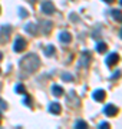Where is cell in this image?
Wrapping results in <instances>:
<instances>
[{
	"instance_id": "1",
	"label": "cell",
	"mask_w": 122,
	"mask_h": 129,
	"mask_svg": "<svg viewBox=\"0 0 122 129\" xmlns=\"http://www.w3.org/2000/svg\"><path fill=\"white\" fill-rule=\"evenodd\" d=\"M39 66H40V60H39V57L36 55H27L24 59L20 60V68L23 70H26V72H35V70L38 69Z\"/></svg>"
},
{
	"instance_id": "2",
	"label": "cell",
	"mask_w": 122,
	"mask_h": 129,
	"mask_svg": "<svg viewBox=\"0 0 122 129\" xmlns=\"http://www.w3.org/2000/svg\"><path fill=\"white\" fill-rule=\"evenodd\" d=\"M10 32H12V27L10 26H7V24L0 26V43H6V42L9 40Z\"/></svg>"
},
{
	"instance_id": "3",
	"label": "cell",
	"mask_w": 122,
	"mask_h": 129,
	"mask_svg": "<svg viewBox=\"0 0 122 129\" xmlns=\"http://www.w3.org/2000/svg\"><path fill=\"white\" fill-rule=\"evenodd\" d=\"M26 46H27V43H26V40L24 39H22V37H17L16 40H14V45H13V49L14 52H23L24 49H26Z\"/></svg>"
},
{
	"instance_id": "4",
	"label": "cell",
	"mask_w": 122,
	"mask_h": 129,
	"mask_svg": "<svg viewBox=\"0 0 122 129\" xmlns=\"http://www.w3.org/2000/svg\"><path fill=\"white\" fill-rule=\"evenodd\" d=\"M42 12L45 14H53L55 13V6H53V3L49 2V0L43 2L42 3Z\"/></svg>"
},
{
	"instance_id": "5",
	"label": "cell",
	"mask_w": 122,
	"mask_h": 129,
	"mask_svg": "<svg viewBox=\"0 0 122 129\" xmlns=\"http://www.w3.org/2000/svg\"><path fill=\"white\" fill-rule=\"evenodd\" d=\"M118 60H119V55L118 53H111V55H108V57H106V60H105V63H106V66H113V64L116 63Z\"/></svg>"
},
{
	"instance_id": "6",
	"label": "cell",
	"mask_w": 122,
	"mask_h": 129,
	"mask_svg": "<svg viewBox=\"0 0 122 129\" xmlns=\"http://www.w3.org/2000/svg\"><path fill=\"white\" fill-rule=\"evenodd\" d=\"M116 112H118V109L112 105V103H108V105H105V108H103V113L106 116H113Z\"/></svg>"
},
{
	"instance_id": "7",
	"label": "cell",
	"mask_w": 122,
	"mask_h": 129,
	"mask_svg": "<svg viewBox=\"0 0 122 129\" xmlns=\"http://www.w3.org/2000/svg\"><path fill=\"white\" fill-rule=\"evenodd\" d=\"M92 98H94L96 102H102L103 99H105V92L101 90V89H98V90H95V92L92 93Z\"/></svg>"
},
{
	"instance_id": "8",
	"label": "cell",
	"mask_w": 122,
	"mask_h": 129,
	"mask_svg": "<svg viewBox=\"0 0 122 129\" xmlns=\"http://www.w3.org/2000/svg\"><path fill=\"white\" fill-rule=\"evenodd\" d=\"M24 30L27 33H30V35H36V33H38V24H35V23L24 24Z\"/></svg>"
},
{
	"instance_id": "9",
	"label": "cell",
	"mask_w": 122,
	"mask_h": 129,
	"mask_svg": "<svg viewBox=\"0 0 122 129\" xmlns=\"http://www.w3.org/2000/svg\"><path fill=\"white\" fill-rule=\"evenodd\" d=\"M60 105H59V103H50V105H49V112H50V113H55V115H57V113H60Z\"/></svg>"
},
{
	"instance_id": "10",
	"label": "cell",
	"mask_w": 122,
	"mask_h": 129,
	"mask_svg": "<svg viewBox=\"0 0 122 129\" xmlns=\"http://www.w3.org/2000/svg\"><path fill=\"white\" fill-rule=\"evenodd\" d=\"M59 40H60L62 43H69V42H71V33L69 32H62L60 35H59Z\"/></svg>"
},
{
	"instance_id": "11",
	"label": "cell",
	"mask_w": 122,
	"mask_h": 129,
	"mask_svg": "<svg viewBox=\"0 0 122 129\" xmlns=\"http://www.w3.org/2000/svg\"><path fill=\"white\" fill-rule=\"evenodd\" d=\"M52 92L55 96H62L63 95V88L59 86V85H53V88H52Z\"/></svg>"
},
{
	"instance_id": "12",
	"label": "cell",
	"mask_w": 122,
	"mask_h": 129,
	"mask_svg": "<svg viewBox=\"0 0 122 129\" xmlns=\"http://www.w3.org/2000/svg\"><path fill=\"white\" fill-rule=\"evenodd\" d=\"M90 62V55L88 52H83V57H82V63H79L78 66H86Z\"/></svg>"
},
{
	"instance_id": "13",
	"label": "cell",
	"mask_w": 122,
	"mask_h": 129,
	"mask_svg": "<svg viewBox=\"0 0 122 129\" xmlns=\"http://www.w3.org/2000/svg\"><path fill=\"white\" fill-rule=\"evenodd\" d=\"M111 13H112L113 20H116V22H122V12H121V10H112Z\"/></svg>"
},
{
	"instance_id": "14",
	"label": "cell",
	"mask_w": 122,
	"mask_h": 129,
	"mask_svg": "<svg viewBox=\"0 0 122 129\" xmlns=\"http://www.w3.org/2000/svg\"><path fill=\"white\" fill-rule=\"evenodd\" d=\"M106 49H108V46H106V43H103V42H101V43L96 45V52H98V53H105Z\"/></svg>"
},
{
	"instance_id": "15",
	"label": "cell",
	"mask_w": 122,
	"mask_h": 129,
	"mask_svg": "<svg viewBox=\"0 0 122 129\" xmlns=\"http://www.w3.org/2000/svg\"><path fill=\"white\" fill-rule=\"evenodd\" d=\"M53 53H55V46H47V47H45V55L46 56H52L53 55Z\"/></svg>"
},
{
	"instance_id": "16",
	"label": "cell",
	"mask_w": 122,
	"mask_h": 129,
	"mask_svg": "<svg viewBox=\"0 0 122 129\" xmlns=\"http://www.w3.org/2000/svg\"><path fill=\"white\" fill-rule=\"evenodd\" d=\"M50 30H52V22H45V23H43V32L49 33Z\"/></svg>"
},
{
	"instance_id": "17",
	"label": "cell",
	"mask_w": 122,
	"mask_h": 129,
	"mask_svg": "<svg viewBox=\"0 0 122 129\" xmlns=\"http://www.w3.org/2000/svg\"><path fill=\"white\" fill-rule=\"evenodd\" d=\"M75 126L76 128H80V129H85V128H88V123H86L85 120H78Z\"/></svg>"
},
{
	"instance_id": "18",
	"label": "cell",
	"mask_w": 122,
	"mask_h": 129,
	"mask_svg": "<svg viewBox=\"0 0 122 129\" xmlns=\"http://www.w3.org/2000/svg\"><path fill=\"white\" fill-rule=\"evenodd\" d=\"M14 90H16L17 93H22V95H24V93H26V89H24V86H23V85H17Z\"/></svg>"
},
{
	"instance_id": "19",
	"label": "cell",
	"mask_w": 122,
	"mask_h": 129,
	"mask_svg": "<svg viewBox=\"0 0 122 129\" xmlns=\"http://www.w3.org/2000/svg\"><path fill=\"white\" fill-rule=\"evenodd\" d=\"M0 109H2V111H6V109H7V103H6L2 98H0Z\"/></svg>"
},
{
	"instance_id": "20",
	"label": "cell",
	"mask_w": 122,
	"mask_h": 129,
	"mask_svg": "<svg viewBox=\"0 0 122 129\" xmlns=\"http://www.w3.org/2000/svg\"><path fill=\"white\" fill-rule=\"evenodd\" d=\"M23 103L26 106H30V98L27 96V95H26V93H24V99H23Z\"/></svg>"
},
{
	"instance_id": "21",
	"label": "cell",
	"mask_w": 122,
	"mask_h": 129,
	"mask_svg": "<svg viewBox=\"0 0 122 129\" xmlns=\"http://www.w3.org/2000/svg\"><path fill=\"white\" fill-rule=\"evenodd\" d=\"M62 79H63V80H72V75H69V73H63L62 75Z\"/></svg>"
},
{
	"instance_id": "22",
	"label": "cell",
	"mask_w": 122,
	"mask_h": 129,
	"mask_svg": "<svg viewBox=\"0 0 122 129\" xmlns=\"http://www.w3.org/2000/svg\"><path fill=\"white\" fill-rule=\"evenodd\" d=\"M19 14H20V17H27V12H26V10L24 9H19Z\"/></svg>"
},
{
	"instance_id": "23",
	"label": "cell",
	"mask_w": 122,
	"mask_h": 129,
	"mask_svg": "<svg viewBox=\"0 0 122 129\" xmlns=\"http://www.w3.org/2000/svg\"><path fill=\"white\" fill-rule=\"evenodd\" d=\"M111 125H109V122H102V123L99 125V128H103V129H106V128H109Z\"/></svg>"
},
{
	"instance_id": "24",
	"label": "cell",
	"mask_w": 122,
	"mask_h": 129,
	"mask_svg": "<svg viewBox=\"0 0 122 129\" xmlns=\"http://www.w3.org/2000/svg\"><path fill=\"white\" fill-rule=\"evenodd\" d=\"M119 76H121V70H116L115 75H112V79H116V78H119Z\"/></svg>"
},
{
	"instance_id": "25",
	"label": "cell",
	"mask_w": 122,
	"mask_h": 129,
	"mask_svg": "<svg viewBox=\"0 0 122 129\" xmlns=\"http://www.w3.org/2000/svg\"><path fill=\"white\" fill-rule=\"evenodd\" d=\"M103 2H105V3H108V5H111V3H113V2H115V0H103Z\"/></svg>"
},
{
	"instance_id": "26",
	"label": "cell",
	"mask_w": 122,
	"mask_h": 129,
	"mask_svg": "<svg viewBox=\"0 0 122 129\" xmlns=\"http://www.w3.org/2000/svg\"><path fill=\"white\" fill-rule=\"evenodd\" d=\"M2 57H3V55H2V52H0V60H2Z\"/></svg>"
},
{
	"instance_id": "27",
	"label": "cell",
	"mask_w": 122,
	"mask_h": 129,
	"mask_svg": "<svg viewBox=\"0 0 122 129\" xmlns=\"http://www.w3.org/2000/svg\"><path fill=\"white\" fill-rule=\"evenodd\" d=\"M119 3H121V5H122V0H119Z\"/></svg>"
},
{
	"instance_id": "28",
	"label": "cell",
	"mask_w": 122,
	"mask_h": 129,
	"mask_svg": "<svg viewBox=\"0 0 122 129\" xmlns=\"http://www.w3.org/2000/svg\"><path fill=\"white\" fill-rule=\"evenodd\" d=\"M121 37H122V30H121Z\"/></svg>"
},
{
	"instance_id": "29",
	"label": "cell",
	"mask_w": 122,
	"mask_h": 129,
	"mask_svg": "<svg viewBox=\"0 0 122 129\" xmlns=\"http://www.w3.org/2000/svg\"><path fill=\"white\" fill-rule=\"evenodd\" d=\"M32 3H35V0H32Z\"/></svg>"
},
{
	"instance_id": "30",
	"label": "cell",
	"mask_w": 122,
	"mask_h": 129,
	"mask_svg": "<svg viewBox=\"0 0 122 129\" xmlns=\"http://www.w3.org/2000/svg\"><path fill=\"white\" fill-rule=\"evenodd\" d=\"M0 116H2V113H0Z\"/></svg>"
}]
</instances>
